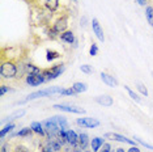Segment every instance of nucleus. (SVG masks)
<instances>
[{"instance_id": "2f4dec72", "label": "nucleus", "mask_w": 153, "mask_h": 152, "mask_svg": "<svg viewBox=\"0 0 153 152\" xmlns=\"http://www.w3.org/2000/svg\"><path fill=\"white\" fill-rule=\"evenodd\" d=\"M97 53H98V47H97V45L93 42L92 45H90V49H89V55H92V57H94V55H97Z\"/></svg>"}, {"instance_id": "2eb2a0df", "label": "nucleus", "mask_w": 153, "mask_h": 152, "mask_svg": "<svg viewBox=\"0 0 153 152\" xmlns=\"http://www.w3.org/2000/svg\"><path fill=\"white\" fill-rule=\"evenodd\" d=\"M103 139L102 138H100V136H96V138H93L92 140H90V147H92V150L93 152H98L101 150V147L103 146Z\"/></svg>"}, {"instance_id": "6ab92c4d", "label": "nucleus", "mask_w": 153, "mask_h": 152, "mask_svg": "<svg viewBox=\"0 0 153 152\" xmlns=\"http://www.w3.org/2000/svg\"><path fill=\"white\" fill-rule=\"evenodd\" d=\"M54 118H55V121H56L58 126L60 127V130H65L68 127V122H67V119H65V117H63V115H55Z\"/></svg>"}, {"instance_id": "f3484780", "label": "nucleus", "mask_w": 153, "mask_h": 152, "mask_svg": "<svg viewBox=\"0 0 153 152\" xmlns=\"http://www.w3.org/2000/svg\"><path fill=\"white\" fill-rule=\"evenodd\" d=\"M24 114H25V110H24V109H21V110H16L15 113L9 114V115L5 119H3L1 122H3V123H5V122H8V123H9V122H12V121H15V119H17V118H21Z\"/></svg>"}, {"instance_id": "a878e982", "label": "nucleus", "mask_w": 153, "mask_h": 152, "mask_svg": "<svg viewBox=\"0 0 153 152\" xmlns=\"http://www.w3.org/2000/svg\"><path fill=\"white\" fill-rule=\"evenodd\" d=\"M124 89H126V91H127V93H128V95H130V97H131L132 100H134V101H136V102H141V98L139 97V96H137V95H136V93H135L134 91H132V89H131L130 87H128V85H124Z\"/></svg>"}, {"instance_id": "a211bd4d", "label": "nucleus", "mask_w": 153, "mask_h": 152, "mask_svg": "<svg viewBox=\"0 0 153 152\" xmlns=\"http://www.w3.org/2000/svg\"><path fill=\"white\" fill-rule=\"evenodd\" d=\"M45 7L50 12H55L59 8V0H45Z\"/></svg>"}, {"instance_id": "473e14b6", "label": "nucleus", "mask_w": 153, "mask_h": 152, "mask_svg": "<svg viewBox=\"0 0 153 152\" xmlns=\"http://www.w3.org/2000/svg\"><path fill=\"white\" fill-rule=\"evenodd\" d=\"M98 152H114V150H113V147H111L110 143H103L102 150H100Z\"/></svg>"}, {"instance_id": "0eeeda50", "label": "nucleus", "mask_w": 153, "mask_h": 152, "mask_svg": "<svg viewBox=\"0 0 153 152\" xmlns=\"http://www.w3.org/2000/svg\"><path fill=\"white\" fill-rule=\"evenodd\" d=\"M67 28H68V20H67V17L65 16L59 17L56 21L54 22V25H53V29L59 34V36H60L62 33L67 32Z\"/></svg>"}, {"instance_id": "f257e3e1", "label": "nucleus", "mask_w": 153, "mask_h": 152, "mask_svg": "<svg viewBox=\"0 0 153 152\" xmlns=\"http://www.w3.org/2000/svg\"><path fill=\"white\" fill-rule=\"evenodd\" d=\"M0 75L3 79H13L17 75V66L15 62L1 58V64H0Z\"/></svg>"}, {"instance_id": "412c9836", "label": "nucleus", "mask_w": 153, "mask_h": 152, "mask_svg": "<svg viewBox=\"0 0 153 152\" xmlns=\"http://www.w3.org/2000/svg\"><path fill=\"white\" fill-rule=\"evenodd\" d=\"M72 88L75 89V92H76V93H82V92H85L86 89H88V85H86L85 83L76 81V83H74V85H72Z\"/></svg>"}, {"instance_id": "f8f14e48", "label": "nucleus", "mask_w": 153, "mask_h": 152, "mask_svg": "<svg viewBox=\"0 0 153 152\" xmlns=\"http://www.w3.org/2000/svg\"><path fill=\"white\" fill-rule=\"evenodd\" d=\"M62 42H65V43H69V45H74L76 42V37L72 30H67V32L62 33L60 36H59Z\"/></svg>"}, {"instance_id": "c9c22d12", "label": "nucleus", "mask_w": 153, "mask_h": 152, "mask_svg": "<svg viewBox=\"0 0 153 152\" xmlns=\"http://www.w3.org/2000/svg\"><path fill=\"white\" fill-rule=\"evenodd\" d=\"M1 152H11V146L9 143H5L1 146Z\"/></svg>"}, {"instance_id": "423d86ee", "label": "nucleus", "mask_w": 153, "mask_h": 152, "mask_svg": "<svg viewBox=\"0 0 153 152\" xmlns=\"http://www.w3.org/2000/svg\"><path fill=\"white\" fill-rule=\"evenodd\" d=\"M55 109H59L62 112H67V113H76V114H85V109L79 108V106L74 105H65V104H56L54 105Z\"/></svg>"}, {"instance_id": "1a4fd4ad", "label": "nucleus", "mask_w": 153, "mask_h": 152, "mask_svg": "<svg viewBox=\"0 0 153 152\" xmlns=\"http://www.w3.org/2000/svg\"><path fill=\"white\" fill-rule=\"evenodd\" d=\"M90 24H92V29H93V33L96 34V37L98 38L101 42H103V41H105V36H103V30H102V28H101V25H100L98 20L93 19Z\"/></svg>"}, {"instance_id": "4c0bfd02", "label": "nucleus", "mask_w": 153, "mask_h": 152, "mask_svg": "<svg viewBox=\"0 0 153 152\" xmlns=\"http://www.w3.org/2000/svg\"><path fill=\"white\" fill-rule=\"evenodd\" d=\"M72 152H84V150H81L80 147H75L74 150H72Z\"/></svg>"}, {"instance_id": "39448f33", "label": "nucleus", "mask_w": 153, "mask_h": 152, "mask_svg": "<svg viewBox=\"0 0 153 152\" xmlns=\"http://www.w3.org/2000/svg\"><path fill=\"white\" fill-rule=\"evenodd\" d=\"M105 139H110V140H114V142H120V143H127V144H131L134 146L135 144V140L134 139H128L127 136H123L120 134H117V133H106L103 135Z\"/></svg>"}, {"instance_id": "6e6552de", "label": "nucleus", "mask_w": 153, "mask_h": 152, "mask_svg": "<svg viewBox=\"0 0 153 152\" xmlns=\"http://www.w3.org/2000/svg\"><path fill=\"white\" fill-rule=\"evenodd\" d=\"M79 126L82 127H88V129H94V127L100 126V121L96 118H92V117H84V118H79L76 121Z\"/></svg>"}, {"instance_id": "7ed1b4c3", "label": "nucleus", "mask_w": 153, "mask_h": 152, "mask_svg": "<svg viewBox=\"0 0 153 152\" xmlns=\"http://www.w3.org/2000/svg\"><path fill=\"white\" fill-rule=\"evenodd\" d=\"M64 71V64H56L54 66V67L51 68H46V70L42 71V75L45 76V79H46V81L48 80H54V79H56L58 76H60L62 74H63Z\"/></svg>"}, {"instance_id": "a19ab883", "label": "nucleus", "mask_w": 153, "mask_h": 152, "mask_svg": "<svg viewBox=\"0 0 153 152\" xmlns=\"http://www.w3.org/2000/svg\"><path fill=\"white\" fill-rule=\"evenodd\" d=\"M72 1H77V0H72Z\"/></svg>"}, {"instance_id": "f704fd0d", "label": "nucleus", "mask_w": 153, "mask_h": 152, "mask_svg": "<svg viewBox=\"0 0 153 152\" xmlns=\"http://www.w3.org/2000/svg\"><path fill=\"white\" fill-rule=\"evenodd\" d=\"M8 91H9V88L7 87V85H4V84H3L1 87H0V96H4L5 93L8 92Z\"/></svg>"}, {"instance_id": "c03bdc74", "label": "nucleus", "mask_w": 153, "mask_h": 152, "mask_svg": "<svg viewBox=\"0 0 153 152\" xmlns=\"http://www.w3.org/2000/svg\"><path fill=\"white\" fill-rule=\"evenodd\" d=\"M144 1H147V0H144Z\"/></svg>"}, {"instance_id": "f03ea898", "label": "nucleus", "mask_w": 153, "mask_h": 152, "mask_svg": "<svg viewBox=\"0 0 153 152\" xmlns=\"http://www.w3.org/2000/svg\"><path fill=\"white\" fill-rule=\"evenodd\" d=\"M62 91H63V88H59V87H50V88H46V89H41V91H37V92H33L30 93L29 96L22 100V102H27V101H32V100H36V98H39V97H46V96H51V95H56L59 93L60 95Z\"/></svg>"}, {"instance_id": "ddd939ff", "label": "nucleus", "mask_w": 153, "mask_h": 152, "mask_svg": "<svg viewBox=\"0 0 153 152\" xmlns=\"http://www.w3.org/2000/svg\"><path fill=\"white\" fill-rule=\"evenodd\" d=\"M101 80L105 83L106 85H109V87H117L118 85V80L114 76H111L109 74H106V72H102L101 74Z\"/></svg>"}, {"instance_id": "b1692460", "label": "nucleus", "mask_w": 153, "mask_h": 152, "mask_svg": "<svg viewBox=\"0 0 153 152\" xmlns=\"http://www.w3.org/2000/svg\"><path fill=\"white\" fill-rule=\"evenodd\" d=\"M145 17H147V21L149 22V25L153 28V7L148 5L145 8Z\"/></svg>"}, {"instance_id": "58836bf2", "label": "nucleus", "mask_w": 153, "mask_h": 152, "mask_svg": "<svg viewBox=\"0 0 153 152\" xmlns=\"http://www.w3.org/2000/svg\"><path fill=\"white\" fill-rule=\"evenodd\" d=\"M136 1H137L140 5H145V1H144V0H136Z\"/></svg>"}, {"instance_id": "9b49d317", "label": "nucleus", "mask_w": 153, "mask_h": 152, "mask_svg": "<svg viewBox=\"0 0 153 152\" xmlns=\"http://www.w3.org/2000/svg\"><path fill=\"white\" fill-rule=\"evenodd\" d=\"M96 102L100 104V105H102V106H105V108H110V106H113L114 100L109 95H103V96H98V97H96Z\"/></svg>"}, {"instance_id": "5701e85b", "label": "nucleus", "mask_w": 153, "mask_h": 152, "mask_svg": "<svg viewBox=\"0 0 153 152\" xmlns=\"http://www.w3.org/2000/svg\"><path fill=\"white\" fill-rule=\"evenodd\" d=\"M15 127H16L15 123H8V125H5V126L1 129V131H0V138L3 139V138H4L8 133H11V131H12L13 129H15Z\"/></svg>"}, {"instance_id": "37998d69", "label": "nucleus", "mask_w": 153, "mask_h": 152, "mask_svg": "<svg viewBox=\"0 0 153 152\" xmlns=\"http://www.w3.org/2000/svg\"><path fill=\"white\" fill-rule=\"evenodd\" d=\"M152 77H153V72H152Z\"/></svg>"}, {"instance_id": "c85d7f7f", "label": "nucleus", "mask_w": 153, "mask_h": 152, "mask_svg": "<svg viewBox=\"0 0 153 152\" xmlns=\"http://www.w3.org/2000/svg\"><path fill=\"white\" fill-rule=\"evenodd\" d=\"M13 152H32V150H29L26 146L24 144H17V146L13 148Z\"/></svg>"}, {"instance_id": "20e7f679", "label": "nucleus", "mask_w": 153, "mask_h": 152, "mask_svg": "<svg viewBox=\"0 0 153 152\" xmlns=\"http://www.w3.org/2000/svg\"><path fill=\"white\" fill-rule=\"evenodd\" d=\"M46 81L45 76L42 74H27L26 76V84L30 87H38Z\"/></svg>"}, {"instance_id": "7c9ffc66", "label": "nucleus", "mask_w": 153, "mask_h": 152, "mask_svg": "<svg viewBox=\"0 0 153 152\" xmlns=\"http://www.w3.org/2000/svg\"><path fill=\"white\" fill-rule=\"evenodd\" d=\"M60 95H63V96H74V95H76V92H75L74 88H65V89L62 91Z\"/></svg>"}, {"instance_id": "72a5a7b5", "label": "nucleus", "mask_w": 153, "mask_h": 152, "mask_svg": "<svg viewBox=\"0 0 153 152\" xmlns=\"http://www.w3.org/2000/svg\"><path fill=\"white\" fill-rule=\"evenodd\" d=\"M41 152H55L54 150H53V147L50 146V144H45V146L42 147V150H41Z\"/></svg>"}, {"instance_id": "cd10ccee", "label": "nucleus", "mask_w": 153, "mask_h": 152, "mask_svg": "<svg viewBox=\"0 0 153 152\" xmlns=\"http://www.w3.org/2000/svg\"><path fill=\"white\" fill-rule=\"evenodd\" d=\"M136 85H137V89H139V92L141 93L143 96H145V97H148V89H147V87H145L143 83H136Z\"/></svg>"}, {"instance_id": "c756f323", "label": "nucleus", "mask_w": 153, "mask_h": 152, "mask_svg": "<svg viewBox=\"0 0 153 152\" xmlns=\"http://www.w3.org/2000/svg\"><path fill=\"white\" fill-rule=\"evenodd\" d=\"M80 70L84 72V74H86V75L93 74V68L90 67L89 64H82V66H80Z\"/></svg>"}, {"instance_id": "4be33fe9", "label": "nucleus", "mask_w": 153, "mask_h": 152, "mask_svg": "<svg viewBox=\"0 0 153 152\" xmlns=\"http://www.w3.org/2000/svg\"><path fill=\"white\" fill-rule=\"evenodd\" d=\"M25 70H26L27 74H42L41 68H39V67H37L36 64H32V63L26 64V66H25Z\"/></svg>"}, {"instance_id": "e433bc0d", "label": "nucleus", "mask_w": 153, "mask_h": 152, "mask_svg": "<svg viewBox=\"0 0 153 152\" xmlns=\"http://www.w3.org/2000/svg\"><path fill=\"white\" fill-rule=\"evenodd\" d=\"M127 152H140V150H139L137 146H132L130 150H127Z\"/></svg>"}, {"instance_id": "bb28decb", "label": "nucleus", "mask_w": 153, "mask_h": 152, "mask_svg": "<svg viewBox=\"0 0 153 152\" xmlns=\"http://www.w3.org/2000/svg\"><path fill=\"white\" fill-rule=\"evenodd\" d=\"M134 140H135V142H137L139 144H141L143 147H145V148H148V150L153 151V146H152V144L147 143V142H145V140H143L141 138H139V136H136V135H134Z\"/></svg>"}, {"instance_id": "79ce46f5", "label": "nucleus", "mask_w": 153, "mask_h": 152, "mask_svg": "<svg viewBox=\"0 0 153 152\" xmlns=\"http://www.w3.org/2000/svg\"><path fill=\"white\" fill-rule=\"evenodd\" d=\"M85 152H92V151H85Z\"/></svg>"}, {"instance_id": "4468645a", "label": "nucleus", "mask_w": 153, "mask_h": 152, "mask_svg": "<svg viewBox=\"0 0 153 152\" xmlns=\"http://www.w3.org/2000/svg\"><path fill=\"white\" fill-rule=\"evenodd\" d=\"M30 127H32L33 133L38 134V135H41V136L46 135V131H45L43 123H41V122H32V123H30Z\"/></svg>"}, {"instance_id": "dca6fc26", "label": "nucleus", "mask_w": 153, "mask_h": 152, "mask_svg": "<svg viewBox=\"0 0 153 152\" xmlns=\"http://www.w3.org/2000/svg\"><path fill=\"white\" fill-rule=\"evenodd\" d=\"M88 146H89V136H88V134L80 133L79 134V147L81 148V150H86Z\"/></svg>"}, {"instance_id": "ea45409f", "label": "nucleus", "mask_w": 153, "mask_h": 152, "mask_svg": "<svg viewBox=\"0 0 153 152\" xmlns=\"http://www.w3.org/2000/svg\"><path fill=\"white\" fill-rule=\"evenodd\" d=\"M115 152H126V151H124V148H117Z\"/></svg>"}, {"instance_id": "393cba45", "label": "nucleus", "mask_w": 153, "mask_h": 152, "mask_svg": "<svg viewBox=\"0 0 153 152\" xmlns=\"http://www.w3.org/2000/svg\"><path fill=\"white\" fill-rule=\"evenodd\" d=\"M32 133H33L32 127H24V129H21L19 133L13 134V135H16V136H30Z\"/></svg>"}, {"instance_id": "aec40b11", "label": "nucleus", "mask_w": 153, "mask_h": 152, "mask_svg": "<svg viewBox=\"0 0 153 152\" xmlns=\"http://www.w3.org/2000/svg\"><path fill=\"white\" fill-rule=\"evenodd\" d=\"M60 57H62L60 53H58V51H55V50H50V49H48L46 51V59L48 62H53L55 59H59Z\"/></svg>"}, {"instance_id": "9d476101", "label": "nucleus", "mask_w": 153, "mask_h": 152, "mask_svg": "<svg viewBox=\"0 0 153 152\" xmlns=\"http://www.w3.org/2000/svg\"><path fill=\"white\" fill-rule=\"evenodd\" d=\"M67 143L72 147H79V134L75 130H67Z\"/></svg>"}]
</instances>
